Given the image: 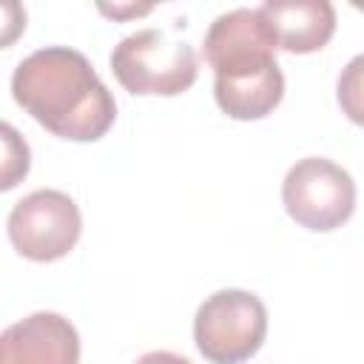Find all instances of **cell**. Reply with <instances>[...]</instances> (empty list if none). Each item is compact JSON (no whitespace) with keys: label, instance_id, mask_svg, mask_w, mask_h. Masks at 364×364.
Here are the masks:
<instances>
[{"label":"cell","instance_id":"cell-1","mask_svg":"<svg viewBox=\"0 0 364 364\" xmlns=\"http://www.w3.org/2000/svg\"><path fill=\"white\" fill-rule=\"evenodd\" d=\"M14 102L46 131L71 142H94L114 125L117 102L85 54L68 46L31 51L11 74Z\"/></svg>","mask_w":364,"mask_h":364},{"label":"cell","instance_id":"cell-2","mask_svg":"<svg viewBox=\"0 0 364 364\" xmlns=\"http://www.w3.org/2000/svg\"><path fill=\"white\" fill-rule=\"evenodd\" d=\"M213 97L233 119H262L284 97V74L276 63V43L259 9L219 14L205 34Z\"/></svg>","mask_w":364,"mask_h":364},{"label":"cell","instance_id":"cell-3","mask_svg":"<svg viewBox=\"0 0 364 364\" xmlns=\"http://www.w3.org/2000/svg\"><path fill=\"white\" fill-rule=\"evenodd\" d=\"M111 71L128 94L176 97L196 82L199 60L191 43L159 28H142L114 46Z\"/></svg>","mask_w":364,"mask_h":364},{"label":"cell","instance_id":"cell-4","mask_svg":"<svg viewBox=\"0 0 364 364\" xmlns=\"http://www.w3.org/2000/svg\"><path fill=\"white\" fill-rule=\"evenodd\" d=\"M267 336V310L247 290H216L193 318L196 350L210 364H242L253 358Z\"/></svg>","mask_w":364,"mask_h":364},{"label":"cell","instance_id":"cell-5","mask_svg":"<svg viewBox=\"0 0 364 364\" xmlns=\"http://www.w3.org/2000/svg\"><path fill=\"white\" fill-rule=\"evenodd\" d=\"M282 202L293 222L307 230L327 233L353 216L355 182L333 159L304 156L287 171L282 182Z\"/></svg>","mask_w":364,"mask_h":364},{"label":"cell","instance_id":"cell-6","mask_svg":"<svg viewBox=\"0 0 364 364\" xmlns=\"http://www.w3.org/2000/svg\"><path fill=\"white\" fill-rule=\"evenodd\" d=\"M9 239L14 250L31 262L63 259L80 239L82 216L77 202L54 188H40L14 202L9 213Z\"/></svg>","mask_w":364,"mask_h":364},{"label":"cell","instance_id":"cell-7","mask_svg":"<svg viewBox=\"0 0 364 364\" xmlns=\"http://www.w3.org/2000/svg\"><path fill=\"white\" fill-rule=\"evenodd\" d=\"M0 364H80V336L60 313H31L3 330Z\"/></svg>","mask_w":364,"mask_h":364},{"label":"cell","instance_id":"cell-8","mask_svg":"<svg viewBox=\"0 0 364 364\" xmlns=\"http://www.w3.org/2000/svg\"><path fill=\"white\" fill-rule=\"evenodd\" d=\"M259 14L276 48L290 54L318 51L336 31V9L327 0H267Z\"/></svg>","mask_w":364,"mask_h":364},{"label":"cell","instance_id":"cell-9","mask_svg":"<svg viewBox=\"0 0 364 364\" xmlns=\"http://www.w3.org/2000/svg\"><path fill=\"white\" fill-rule=\"evenodd\" d=\"M336 94H338V105L347 114V119L364 128V54L353 57L341 68Z\"/></svg>","mask_w":364,"mask_h":364},{"label":"cell","instance_id":"cell-10","mask_svg":"<svg viewBox=\"0 0 364 364\" xmlns=\"http://www.w3.org/2000/svg\"><path fill=\"white\" fill-rule=\"evenodd\" d=\"M3 142H6V165H3V182L0 188L9 191L17 185L20 176L28 173V145L17 136V131L6 122L3 125Z\"/></svg>","mask_w":364,"mask_h":364},{"label":"cell","instance_id":"cell-11","mask_svg":"<svg viewBox=\"0 0 364 364\" xmlns=\"http://www.w3.org/2000/svg\"><path fill=\"white\" fill-rule=\"evenodd\" d=\"M134 364H191V361L176 355V353H168V350H154V353L139 355Z\"/></svg>","mask_w":364,"mask_h":364},{"label":"cell","instance_id":"cell-12","mask_svg":"<svg viewBox=\"0 0 364 364\" xmlns=\"http://www.w3.org/2000/svg\"><path fill=\"white\" fill-rule=\"evenodd\" d=\"M105 14H114V17H131V14H145L151 11V6H100Z\"/></svg>","mask_w":364,"mask_h":364}]
</instances>
